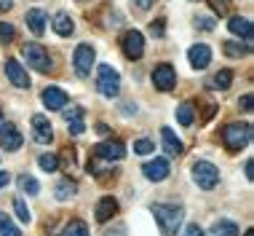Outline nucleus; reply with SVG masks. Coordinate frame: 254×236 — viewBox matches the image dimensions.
<instances>
[{"instance_id": "nucleus-25", "label": "nucleus", "mask_w": 254, "mask_h": 236, "mask_svg": "<svg viewBox=\"0 0 254 236\" xmlns=\"http://www.w3.org/2000/svg\"><path fill=\"white\" fill-rule=\"evenodd\" d=\"M233 83V73L230 70H219L214 78L209 81V89H217V92H225V89H230Z\"/></svg>"}, {"instance_id": "nucleus-41", "label": "nucleus", "mask_w": 254, "mask_h": 236, "mask_svg": "<svg viewBox=\"0 0 254 236\" xmlns=\"http://www.w3.org/2000/svg\"><path fill=\"white\" fill-rule=\"evenodd\" d=\"M11 8H13V0H0V13H5Z\"/></svg>"}, {"instance_id": "nucleus-44", "label": "nucleus", "mask_w": 254, "mask_h": 236, "mask_svg": "<svg viewBox=\"0 0 254 236\" xmlns=\"http://www.w3.org/2000/svg\"><path fill=\"white\" fill-rule=\"evenodd\" d=\"M244 236H254V231H252V228H249V231H246V234H244Z\"/></svg>"}, {"instance_id": "nucleus-8", "label": "nucleus", "mask_w": 254, "mask_h": 236, "mask_svg": "<svg viewBox=\"0 0 254 236\" xmlns=\"http://www.w3.org/2000/svg\"><path fill=\"white\" fill-rule=\"evenodd\" d=\"M153 86L158 89V92H171V89L177 86V73H174V67L171 65H158L155 70H153Z\"/></svg>"}, {"instance_id": "nucleus-19", "label": "nucleus", "mask_w": 254, "mask_h": 236, "mask_svg": "<svg viewBox=\"0 0 254 236\" xmlns=\"http://www.w3.org/2000/svg\"><path fill=\"white\" fill-rule=\"evenodd\" d=\"M118 212V201H115L113 196H105V199H99V204H97V210H94V215H97V220L99 223H107L113 215Z\"/></svg>"}, {"instance_id": "nucleus-13", "label": "nucleus", "mask_w": 254, "mask_h": 236, "mask_svg": "<svg viewBox=\"0 0 254 236\" xmlns=\"http://www.w3.org/2000/svg\"><path fill=\"white\" fill-rule=\"evenodd\" d=\"M0 148H5V150L22 148V134H19V129L13 126V123H3V126H0Z\"/></svg>"}, {"instance_id": "nucleus-3", "label": "nucleus", "mask_w": 254, "mask_h": 236, "mask_svg": "<svg viewBox=\"0 0 254 236\" xmlns=\"http://www.w3.org/2000/svg\"><path fill=\"white\" fill-rule=\"evenodd\" d=\"M97 89H99V94L110 97V100L121 94V75H118V70H113V65L97 67Z\"/></svg>"}, {"instance_id": "nucleus-45", "label": "nucleus", "mask_w": 254, "mask_h": 236, "mask_svg": "<svg viewBox=\"0 0 254 236\" xmlns=\"http://www.w3.org/2000/svg\"><path fill=\"white\" fill-rule=\"evenodd\" d=\"M0 126H3V110H0Z\"/></svg>"}, {"instance_id": "nucleus-33", "label": "nucleus", "mask_w": 254, "mask_h": 236, "mask_svg": "<svg viewBox=\"0 0 254 236\" xmlns=\"http://www.w3.org/2000/svg\"><path fill=\"white\" fill-rule=\"evenodd\" d=\"M153 150H155V145L150 140H136L134 142V153H139V156H147V153H153Z\"/></svg>"}, {"instance_id": "nucleus-16", "label": "nucleus", "mask_w": 254, "mask_h": 236, "mask_svg": "<svg viewBox=\"0 0 254 236\" xmlns=\"http://www.w3.org/2000/svg\"><path fill=\"white\" fill-rule=\"evenodd\" d=\"M228 30L233 32V35H241L246 43H252V38H254V27L246 16H233L228 22Z\"/></svg>"}, {"instance_id": "nucleus-30", "label": "nucleus", "mask_w": 254, "mask_h": 236, "mask_svg": "<svg viewBox=\"0 0 254 236\" xmlns=\"http://www.w3.org/2000/svg\"><path fill=\"white\" fill-rule=\"evenodd\" d=\"M38 164H40V169H43V172H57L59 169V158L51 156V153H43L38 158Z\"/></svg>"}, {"instance_id": "nucleus-18", "label": "nucleus", "mask_w": 254, "mask_h": 236, "mask_svg": "<svg viewBox=\"0 0 254 236\" xmlns=\"http://www.w3.org/2000/svg\"><path fill=\"white\" fill-rule=\"evenodd\" d=\"M62 113H64V121H67V126H70V131L75 137L78 134H83V129H86V123H83V108H62Z\"/></svg>"}, {"instance_id": "nucleus-6", "label": "nucleus", "mask_w": 254, "mask_h": 236, "mask_svg": "<svg viewBox=\"0 0 254 236\" xmlns=\"http://www.w3.org/2000/svg\"><path fill=\"white\" fill-rule=\"evenodd\" d=\"M94 59H97V54H94V46L80 43L78 48H75V54H72L75 73H78L80 78H88V75H91V67H94Z\"/></svg>"}, {"instance_id": "nucleus-11", "label": "nucleus", "mask_w": 254, "mask_h": 236, "mask_svg": "<svg viewBox=\"0 0 254 236\" xmlns=\"http://www.w3.org/2000/svg\"><path fill=\"white\" fill-rule=\"evenodd\" d=\"M32 134H35V140L40 145H49L54 140V126H51V121L46 116H32Z\"/></svg>"}, {"instance_id": "nucleus-17", "label": "nucleus", "mask_w": 254, "mask_h": 236, "mask_svg": "<svg viewBox=\"0 0 254 236\" xmlns=\"http://www.w3.org/2000/svg\"><path fill=\"white\" fill-rule=\"evenodd\" d=\"M24 22H27V27H30L35 35H43V32H46V22H49V13H46L43 8H30V11H27V16H24Z\"/></svg>"}, {"instance_id": "nucleus-4", "label": "nucleus", "mask_w": 254, "mask_h": 236, "mask_svg": "<svg viewBox=\"0 0 254 236\" xmlns=\"http://www.w3.org/2000/svg\"><path fill=\"white\" fill-rule=\"evenodd\" d=\"M22 54H24L27 65H30L32 70H38V73H49L51 70V57L40 43H24Z\"/></svg>"}, {"instance_id": "nucleus-42", "label": "nucleus", "mask_w": 254, "mask_h": 236, "mask_svg": "<svg viewBox=\"0 0 254 236\" xmlns=\"http://www.w3.org/2000/svg\"><path fill=\"white\" fill-rule=\"evenodd\" d=\"M8 183H11V175L8 172H0V188H5Z\"/></svg>"}, {"instance_id": "nucleus-2", "label": "nucleus", "mask_w": 254, "mask_h": 236, "mask_svg": "<svg viewBox=\"0 0 254 236\" xmlns=\"http://www.w3.org/2000/svg\"><path fill=\"white\" fill-rule=\"evenodd\" d=\"M222 142L230 153L246 148V145L252 142V126L249 123H228V126L222 129Z\"/></svg>"}, {"instance_id": "nucleus-32", "label": "nucleus", "mask_w": 254, "mask_h": 236, "mask_svg": "<svg viewBox=\"0 0 254 236\" xmlns=\"http://www.w3.org/2000/svg\"><path fill=\"white\" fill-rule=\"evenodd\" d=\"M13 35H16L13 24H11V22H0V43H8Z\"/></svg>"}, {"instance_id": "nucleus-24", "label": "nucleus", "mask_w": 254, "mask_h": 236, "mask_svg": "<svg viewBox=\"0 0 254 236\" xmlns=\"http://www.w3.org/2000/svg\"><path fill=\"white\" fill-rule=\"evenodd\" d=\"M222 51L228 54V57H233V59H241V57H246V54H249V43H236V40H225Z\"/></svg>"}, {"instance_id": "nucleus-22", "label": "nucleus", "mask_w": 254, "mask_h": 236, "mask_svg": "<svg viewBox=\"0 0 254 236\" xmlns=\"http://www.w3.org/2000/svg\"><path fill=\"white\" fill-rule=\"evenodd\" d=\"M75 191H78V185L72 183V180H59L57 183V188H54V193H57V199L59 201H67V199H72L75 196Z\"/></svg>"}, {"instance_id": "nucleus-10", "label": "nucleus", "mask_w": 254, "mask_h": 236, "mask_svg": "<svg viewBox=\"0 0 254 236\" xmlns=\"http://www.w3.org/2000/svg\"><path fill=\"white\" fill-rule=\"evenodd\" d=\"M142 172H145V177L150 180V183H163L171 169H169L166 158H153V161H147L145 166H142Z\"/></svg>"}, {"instance_id": "nucleus-28", "label": "nucleus", "mask_w": 254, "mask_h": 236, "mask_svg": "<svg viewBox=\"0 0 254 236\" xmlns=\"http://www.w3.org/2000/svg\"><path fill=\"white\" fill-rule=\"evenodd\" d=\"M0 236H22V231L13 226V220L5 212H0Z\"/></svg>"}, {"instance_id": "nucleus-9", "label": "nucleus", "mask_w": 254, "mask_h": 236, "mask_svg": "<svg viewBox=\"0 0 254 236\" xmlns=\"http://www.w3.org/2000/svg\"><path fill=\"white\" fill-rule=\"evenodd\" d=\"M94 156L102 158V161H121L126 156V145L121 140H107V142H99L94 148Z\"/></svg>"}, {"instance_id": "nucleus-20", "label": "nucleus", "mask_w": 254, "mask_h": 236, "mask_svg": "<svg viewBox=\"0 0 254 236\" xmlns=\"http://www.w3.org/2000/svg\"><path fill=\"white\" fill-rule=\"evenodd\" d=\"M161 142H163V150L169 156H180L182 153V142L177 140V134L171 129H161Z\"/></svg>"}, {"instance_id": "nucleus-23", "label": "nucleus", "mask_w": 254, "mask_h": 236, "mask_svg": "<svg viewBox=\"0 0 254 236\" xmlns=\"http://www.w3.org/2000/svg\"><path fill=\"white\" fill-rule=\"evenodd\" d=\"M211 236H238V226L233 220H217L211 226Z\"/></svg>"}, {"instance_id": "nucleus-5", "label": "nucleus", "mask_w": 254, "mask_h": 236, "mask_svg": "<svg viewBox=\"0 0 254 236\" xmlns=\"http://www.w3.org/2000/svg\"><path fill=\"white\" fill-rule=\"evenodd\" d=\"M193 180H195L198 188L211 191L219 183V169L211 161H195L193 164Z\"/></svg>"}, {"instance_id": "nucleus-40", "label": "nucleus", "mask_w": 254, "mask_h": 236, "mask_svg": "<svg viewBox=\"0 0 254 236\" xmlns=\"http://www.w3.org/2000/svg\"><path fill=\"white\" fill-rule=\"evenodd\" d=\"M134 3H136V8H142V11H147V8H150V5H153V3H155V0H134Z\"/></svg>"}, {"instance_id": "nucleus-37", "label": "nucleus", "mask_w": 254, "mask_h": 236, "mask_svg": "<svg viewBox=\"0 0 254 236\" xmlns=\"http://www.w3.org/2000/svg\"><path fill=\"white\" fill-rule=\"evenodd\" d=\"M185 236H203V234H201V228H198V226L193 223V226L185 228Z\"/></svg>"}, {"instance_id": "nucleus-27", "label": "nucleus", "mask_w": 254, "mask_h": 236, "mask_svg": "<svg viewBox=\"0 0 254 236\" xmlns=\"http://www.w3.org/2000/svg\"><path fill=\"white\" fill-rule=\"evenodd\" d=\"M62 236H88V226L83 220H70L64 226V231H62Z\"/></svg>"}, {"instance_id": "nucleus-21", "label": "nucleus", "mask_w": 254, "mask_h": 236, "mask_svg": "<svg viewBox=\"0 0 254 236\" xmlns=\"http://www.w3.org/2000/svg\"><path fill=\"white\" fill-rule=\"evenodd\" d=\"M54 30H57V35H62V38H67V35H72L75 32V24H72V19H70V13H57L54 16Z\"/></svg>"}, {"instance_id": "nucleus-43", "label": "nucleus", "mask_w": 254, "mask_h": 236, "mask_svg": "<svg viewBox=\"0 0 254 236\" xmlns=\"http://www.w3.org/2000/svg\"><path fill=\"white\" fill-rule=\"evenodd\" d=\"M97 131H99V134H110V126H107V123H97Z\"/></svg>"}, {"instance_id": "nucleus-38", "label": "nucleus", "mask_w": 254, "mask_h": 236, "mask_svg": "<svg viewBox=\"0 0 254 236\" xmlns=\"http://www.w3.org/2000/svg\"><path fill=\"white\" fill-rule=\"evenodd\" d=\"M198 24H201L203 30H214V22H211L209 16H201V19H198Z\"/></svg>"}, {"instance_id": "nucleus-15", "label": "nucleus", "mask_w": 254, "mask_h": 236, "mask_svg": "<svg viewBox=\"0 0 254 236\" xmlns=\"http://www.w3.org/2000/svg\"><path fill=\"white\" fill-rule=\"evenodd\" d=\"M67 92H62L59 86H49L43 92V105L49 108V110H62V108H67Z\"/></svg>"}, {"instance_id": "nucleus-34", "label": "nucleus", "mask_w": 254, "mask_h": 236, "mask_svg": "<svg viewBox=\"0 0 254 236\" xmlns=\"http://www.w3.org/2000/svg\"><path fill=\"white\" fill-rule=\"evenodd\" d=\"M209 5L219 13V16H228L230 13V0H209Z\"/></svg>"}, {"instance_id": "nucleus-14", "label": "nucleus", "mask_w": 254, "mask_h": 236, "mask_svg": "<svg viewBox=\"0 0 254 236\" xmlns=\"http://www.w3.org/2000/svg\"><path fill=\"white\" fill-rule=\"evenodd\" d=\"M188 59H190V65H193L195 70H203V67H209V62H211V48L206 43H195L188 51Z\"/></svg>"}, {"instance_id": "nucleus-31", "label": "nucleus", "mask_w": 254, "mask_h": 236, "mask_svg": "<svg viewBox=\"0 0 254 236\" xmlns=\"http://www.w3.org/2000/svg\"><path fill=\"white\" fill-rule=\"evenodd\" d=\"M13 212H16V218L22 220V223H30V220H32V215H30V210H27L24 199H13Z\"/></svg>"}, {"instance_id": "nucleus-36", "label": "nucleus", "mask_w": 254, "mask_h": 236, "mask_svg": "<svg viewBox=\"0 0 254 236\" xmlns=\"http://www.w3.org/2000/svg\"><path fill=\"white\" fill-rule=\"evenodd\" d=\"M150 32L161 38V35H163V19H158V22H153V24H150Z\"/></svg>"}, {"instance_id": "nucleus-1", "label": "nucleus", "mask_w": 254, "mask_h": 236, "mask_svg": "<svg viewBox=\"0 0 254 236\" xmlns=\"http://www.w3.org/2000/svg\"><path fill=\"white\" fill-rule=\"evenodd\" d=\"M153 215H155V223L161 226L163 236H174L182 226L185 210L177 204H153Z\"/></svg>"}, {"instance_id": "nucleus-7", "label": "nucleus", "mask_w": 254, "mask_h": 236, "mask_svg": "<svg viewBox=\"0 0 254 236\" xmlns=\"http://www.w3.org/2000/svg\"><path fill=\"white\" fill-rule=\"evenodd\" d=\"M121 48L123 54H126L128 59H142V54H145V35H142L139 30H128L126 35L121 38Z\"/></svg>"}, {"instance_id": "nucleus-35", "label": "nucleus", "mask_w": 254, "mask_h": 236, "mask_svg": "<svg viewBox=\"0 0 254 236\" xmlns=\"http://www.w3.org/2000/svg\"><path fill=\"white\" fill-rule=\"evenodd\" d=\"M238 108L246 110V113H252V94H244L241 100H238Z\"/></svg>"}, {"instance_id": "nucleus-29", "label": "nucleus", "mask_w": 254, "mask_h": 236, "mask_svg": "<svg viewBox=\"0 0 254 236\" xmlns=\"http://www.w3.org/2000/svg\"><path fill=\"white\" fill-rule=\"evenodd\" d=\"M19 188H22L27 196H35V193L40 191V183L35 177H30V175H22V177H19Z\"/></svg>"}, {"instance_id": "nucleus-12", "label": "nucleus", "mask_w": 254, "mask_h": 236, "mask_svg": "<svg viewBox=\"0 0 254 236\" xmlns=\"http://www.w3.org/2000/svg\"><path fill=\"white\" fill-rule=\"evenodd\" d=\"M5 75H8V81H11L16 89H30V75H27V70L19 65L16 59H8V62H5Z\"/></svg>"}, {"instance_id": "nucleus-46", "label": "nucleus", "mask_w": 254, "mask_h": 236, "mask_svg": "<svg viewBox=\"0 0 254 236\" xmlns=\"http://www.w3.org/2000/svg\"><path fill=\"white\" fill-rule=\"evenodd\" d=\"M105 236H123V234H105Z\"/></svg>"}, {"instance_id": "nucleus-39", "label": "nucleus", "mask_w": 254, "mask_h": 236, "mask_svg": "<svg viewBox=\"0 0 254 236\" xmlns=\"http://www.w3.org/2000/svg\"><path fill=\"white\" fill-rule=\"evenodd\" d=\"M244 172H246V177H249V180H254V161H252V158H249V161H246Z\"/></svg>"}, {"instance_id": "nucleus-26", "label": "nucleus", "mask_w": 254, "mask_h": 236, "mask_svg": "<svg viewBox=\"0 0 254 236\" xmlns=\"http://www.w3.org/2000/svg\"><path fill=\"white\" fill-rule=\"evenodd\" d=\"M195 118V110H193V102H182L180 108H177V121L182 123V126H190Z\"/></svg>"}]
</instances>
